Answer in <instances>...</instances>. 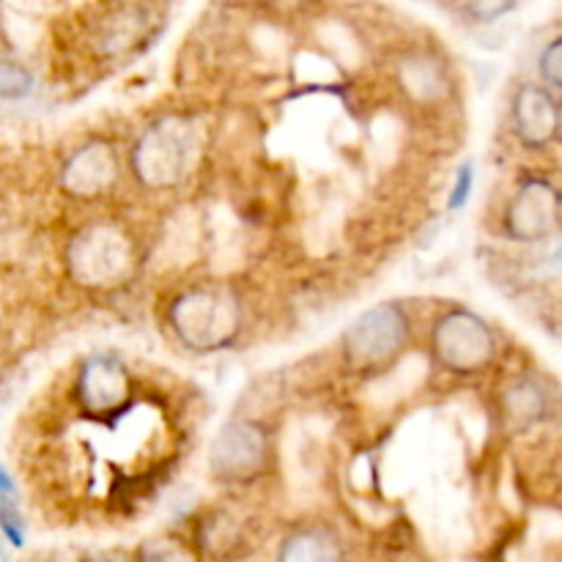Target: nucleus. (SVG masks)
Returning <instances> with one entry per match:
<instances>
[{
	"label": "nucleus",
	"instance_id": "nucleus-1",
	"mask_svg": "<svg viewBox=\"0 0 562 562\" xmlns=\"http://www.w3.org/2000/svg\"><path fill=\"white\" fill-rule=\"evenodd\" d=\"M168 324L184 349L195 355H217L239 340L245 329V307L225 285H192L170 302Z\"/></svg>",
	"mask_w": 562,
	"mask_h": 562
},
{
	"label": "nucleus",
	"instance_id": "nucleus-2",
	"mask_svg": "<svg viewBox=\"0 0 562 562\" xmlns=\"http://www.w3.org/2000/svg\"><path fill=\"white\" fill-rule=\"evenodd\" d=\"M135 267V239L119 223H110V220L82 225L66 247L69 278L82 289H119V285L130 283Z\"/></svg>",
	"mask_w": 562,
	"mask_h": 562
},
{
	"label": "nucleus",
	"instance_id": "nucleus-3",
	"mask_svg": "<svg viewBox=\"0 0 562 562\" xmlns=\"http://www.w3.org/2000/svg\"><path fill=\"white\" fill-rule=\"evenodd\" d=\"M198 159V132L181 115H165L148 124L132 146V176L146 190H176Z\"/></svg>",
	"mask_w": 562,
	"mask_h": 562
},
{
	"label": "nucleus",
	"instance_id": "nucleus-4",
	"mask_svg": "<svg viewBox=\"0 0 562 562\" xmlns=\"http://www.w3.org/2000/svg\"><path fill=\"white\" fill-rule=\"evenodd\" d=\"M412 338L409 313L398 302H382L349 324L344 333V360L355 371H382L398 360Z\"/></svg>",
	"mask_w": 562,
	"mask_h": 562
},
{
	"label": "nucleus",
	"instance_id": "nucleus-5",
	"mask_svg": "<svg viewBox=\"0 0 562 562\" xmlns=\"http://www.w3.org/2000/svg\"><path fill=\"white\" fill-rule=\"evenodd\" d=\"M434 360L456 376H475L497 357V335L492 324L470 307L442 313L431 329Z\"/></svg>",
	"mask_w": 562,
	"mask_h": 562
},
{
	"label": "nucleus",
	"instance_id": "nucleus-6",
	"mask_svg": "<svg viewBox=\"0 0 562 562\" xmlns=\"http://www.w3.org/2000/svg\"><path fill=\"white\" fill-rule=\"evenodd\" d=\"M206 461L212 477L223 486H250L272 461V439L263 423L236 417L212 439Z\"/></svg>",
	"mask_w": 562,
	"mask_h": 562
},
{
	"label": "nucleus",
	"instance_id": "nucleus-7",
	"mask_svg": "<svg viewBox=\"0 0 562 562\" xmlns=\"http://www.w3.org/2000/svg\"><path fill=\"white\" fill-rule=\"evenodd\" d=\"M562 223V192L552 179L525 173L505 209L503 228L510 241L536 245L558 234Z\"/></svg>",
	"mask_w": 562,
	"mask_h": 562
},
{
	"label": "nucleus",
	"instance_id": "nucleus-8",
	"mask_svg": "<svg viewBox=\"0 0 562 562\" xmlns=\"http://www.w3.org/2000/svg\"><path fill=\"white\" fill-rule=\"evenodd\" d=\"M75 395L86 415H119L132 398V376L115 355L93 351L82 360L80 371H77Z\"/></svg>",
	"mask_w": 562,
	"mask_h": 562
},
{
	"label": "nucleus",
	"instance_id": "nucleus-9",
	"mask_svg": "<svg viewBox=\"0 0 562 562\" xmlns=\"http://www.w3.org/2000/svg\"><path fill=\"white\" fill-rule=\"evenodd\" d=\"M121 176L119 154L108 140L82 143L60 165L58 184L75 201H97L108 195Z\"/></svg>",
	"mask_w": 562,
	"mask_h": 562
},
{
	"label": "nucleus",
	"instance_id": "nucleus-10",
	"mask_svg": "<svg viewBox=\"0 0 562 562\" xmlns=\"http://www.w3.org/2000/svg\"><path fill=\"white\" fill-rule=\"evenodd\" d=\"M510 121L525 148H549L562 135V102L538 82H525L510 99Z\"/></svg>",
	"mask_w": 562,
	"mask_h": 562
},
{
	"label": "nucleus",
	"instance_id": "nucleus-11",
	"mask_svg": "<svg viewBox=\"0 0 562 562\" xmlns=\"http://www.w3.org/2000/svg\"><path fill=\"white\" fill-rule=\"evenodd\" d=\"M549 409H552V401H549L547 387L532 376L514 379L503 390V398H499L505 428L514 434H525L536 428L538 423L547 420Z\"/></svg>",
	"mask_w": 562,
	"mask_h": 562
},
{
	"label": "nucleus",
	"instance_id": "nucleus-12",
	"mask_svg": "<svg viewBox=\"0 0 562 562\" xmlns=\"http://www.w3.org/2000/svg\"><path fill=\"white\" fill-rule=\"evenodd\" d=\"M346 549L338 532L327 525L296 527L283 538L278 562H344Z\"/></svg>",
	"mask_w": 562,
	"mask_h": 562
},
{
	"label": "nucleus",
	"instance_id": "nucleus-13",
	"mask_svg": "<svg viewBox=\"0 0 562 562\" xmlns=\"http://www.w3.org/2000/svg\"><path fill=\"white\" fill-rule=\"evenodd\" d=\"M398 80L406 93H412L415 99H423V102L439 99L448 91L445 69L431 55H412V58H406L398 69Z\"/></svg>",
	"mask_w": 562,
	"mask_h": 562
},
{
	"label": "nucleus",
	"instance_id": "nucleus-14",
	"mask_svg": "<svg viewBox=\"0 0 562 562\" xmlns=\"http://www.w3.org/2000/svg\"><path fill=\"white\" fill-rule=\"evenodd\" d=\"M33 91V75L27 66L16 64V60H3L0 66V97L5 102H16V99H27Z\"/></svg>",
	"mask_w": 562,
	"mask_h": 562
},
{
	"label": "nucleus",
	"instance_id": "nucleus-15",
	"mask_svg": "<svg viewBox=\"0 0 562 562\" xmlns=\"http://www.w3.org/2000/svg\"><path fill=\"white\" fill-rule=\"evenodd\" d=\"M538 71H541L543 86L554 91V97L562 102V36L552 38L543 47L541 58H538Z\"/></svg>",
	"mask_w": 562,
	"mask_h": 562
},
{
	"label": "nucleus",
	"instance_id": "nucleus-16",
	"mask_svg": "<svg viewBox=\"0 0 562 562\" xmlns=\"http://www.w3.org/2000/svg\"><path fill=\"white\" fill-rule=\"evenodd\" d=\"M137 562H190L181 543L170 541V538H154L146 541L137 552Z\"/></svg>",
	"mask_w": 562,
	"mask_h": 562
},
{
	"label": "nucleus",
	"instance_id": "nucleus-17",
	"mask_svg": "<svg viewBox=\"0 0 562 562\" xmlns=\"http://www.w3.org/2000/svg\"><path fill=\"white\" fill-rule=\"evenodd\" d=\"M516 0H461V9L475 22H494L514 11Z\"/></svg>",
	"mask_w": 562,
	"mask_h": 562
},
{
	"label": "nucleus",
	"instance_id": "nucleus-18",
	"mask_svg": "<svg viewBox=\"0 0 562 562\" xmlns=\"http://www.w3.org/2000/svg\"><path fill=\"white\" fill-rule=\"evenodd\" d=\"M472 187H475V170H472V162H464L459 170H456V181L450 187L448 209L450 212H459V209L467 206L472 195Z\"/></svg>",
	"mask_w": 562,
	"mask_h": 562
},
{
	"label": "nucleus",
	"instance_id": "nucleus-19",
	"mask_svg": "<svg viewBox=\"0 0 562 562\" xmlns=\"http://www.w3.org/2000/svg\"><path fill=\"white\" fill-rule=\"evenodd\" d=\"M554 263H558V267L562 269V239H560V245H558V250H554Z\"/></svg>",
	"mask_w": 562,
	"mask_h": 562
}]
</instances>
